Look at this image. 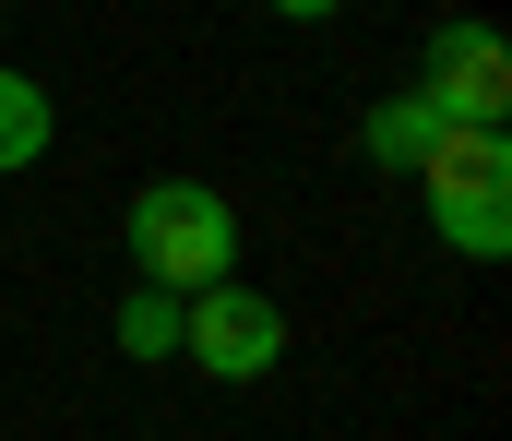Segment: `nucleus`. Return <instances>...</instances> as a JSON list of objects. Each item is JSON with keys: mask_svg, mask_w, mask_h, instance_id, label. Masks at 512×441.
Here are the masks:
<instances>
[{"mask_svg": "<svg viewBox=\"0 0 512 441\" xmlns=\"http://www.w3.org/2000/svg\"><path fill=\"white\" fill-rule=\"evenodd\" d=\"M120 358H179V298L167 287H131L120 298Z\"/></svg>", "mask_w": 512, "mask_h": 441, "instance_id": "6", "label": "nucleus"}, {"mask_svg": "<svg viewBox=\"0 0 512 441\" xmlns=\"http://www.w3.org/2000/svg\"><path fill=\"white\" fill-rule=\"evenodd\" d=\"M48 144H60V108H48V84H36V72H0V179H12V167H36Z\"/></svg>", "mask_w": 512, "mask_h": 441, "instance_id": "5", "label": "nucleus"}, {"mask_svg": "<svg viewBox=\"0 0 512 441\" xmlns=\"http://www.w3.org/2000/svg\"><path fill=\"white\" fill-rule=\"evenodd\" d=\"M179 358L191 370H215V382H262L274 358H286V310L262 287H203V298H179Z\"/></svg>", "mask_w": 512, "mask_h": 441, "instance_id": "4", "label": "nucleus"}, {"mask_svg": "<svg viewBox=\"0 0 512 441\" xmlns=\"http://www.w3.org/2000/svg\"><path fill=\"white\" fill-rule=\"evenodd\" d=\"M417 179H429V227H441L465 263H501L512 251V144L501 132H441Z\"/></svg>", "mask_w": 512, "mask_h": 441, "instance_id": "2", "label": "nucleus"}, {"mask_svg": "<svg viewBox=\"0 0 512 441\" xmlns=\"http://www.w3.org/2000/svg\"><path fill=\"white\" fill-rule=\"evenodd\" d=\"M274 12H298V24H322V12H346V0H274Z\"/></svg>", "mask_w": 512, "mask_h": 441, "instance_id": "8", "label": "nucleus"}, {"mask_svg": "<svg viewBox=\"0 0 512 441\" xmlns=\"http://www.w3.org/2000/svg\"><path fill=\"white\" fill-rule=\"evenodd\" d=\"M429 144H441V120H429L417 96H393V108H370V155H382V167H429Z\"/></svg>", "mask_w": 512, "mask_h": 441, "instance_id": "7", "label": "nucleus"}, {"mask_svg": "<svg viewBox=\"0 0 512 441\" xmlns=\"http://www.w3.org/2000/svg\"><path fill=\"white\" fill-rule=\"evenodd\" d=\"M131 275L167 298H203L239 275V203L215 191V179H155L143 203H131Z\"/></svg>", "mask_w": 512, "mask_h": 441, "instance_id": "1", "label": "nucleus"}, {"mask_svg": "<svg viewBox=\"0 0 512 441\" xmlns=\"http://www.w3.org/2000/svg\"><path fill=\"white\" fill-rule=\"evenodd\" d=\"M417 108H429L441 132H501L512 120V48H501V24H441V36L417 48Z\"/></svg>", "mask_w": 512, "mask_h": 441, "instance_id": "3", "label": "nucleus"}]
</instances>
